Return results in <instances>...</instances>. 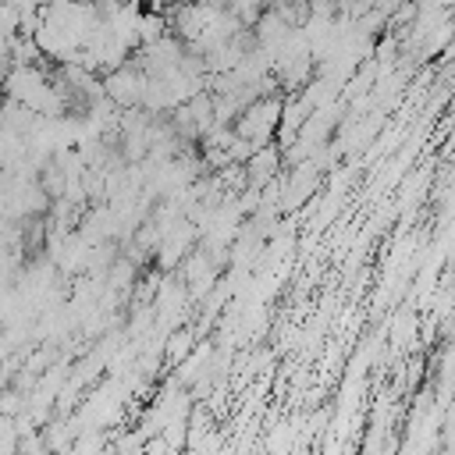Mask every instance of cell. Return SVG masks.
Listing matches in <instances>:
<instances>
[{"instance_id":"cell-1","label":"cell","mask_w":455,"mask_h":455,"mask_svg":"<svg viewBox=\"0 0 455 455\" xmlns=\"http://www.w3.org/2000/svg\"><path fill=\"white\" fill-rule=\"evenodd\" d=\"M171 342H175V345H168V356H171V359L178 363V359H182V356L189 352V335H175Z\"/></svg>"}]
</instances>
